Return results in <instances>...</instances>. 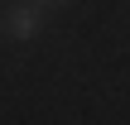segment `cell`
<instances>
[{
    "label": "cell",
    "instance_id": "1",
    "mask_svg": "<svg viewBox=\"0 0 130 125\" xmlns=\"http://www.w3.org/2000/svg\"><path fill=\"white\" fill-rule=\"evenodd\" d=\"M39 29H43V5H39V0H19V5L5 14V34L19 39V43L39 39Z\"/></svg>",
    "mask_w": 130,
    "mask_h": 125
},
{
    "label": "cell",
    "instance_id": "2",
    "mask_svg": "<svg viewBox=\"0 0 130 125\" xmlns=\"http://www.w3.org/2000/svg\"><path fill=\"white\" fill-rule=\"evenodd\" d=\"M39 5H68V0H39Z\"/></svg>",
    "mask_w": 130,
    "mask_h": 125
}]
</instances>
